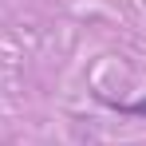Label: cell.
Wrapping results in <instances>:
<instances>
[{
  "mask_svg": "<svg viewBox=\"0 0 146 146\" xmlns=\"http://www.w3.org/2000/svg\"><path fill=\"white\" fill-rule=\"evenodd\" d=\"M111 107H119L122 115H138V119H146V99H138V103H111Z\"/></svg>",
  "mask_w": 146,
  "mask_h": 146,
  "instance_id": "6da1fadb",
  "label": "cell"
}]
</instances>
